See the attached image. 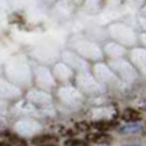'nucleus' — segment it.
Wrapping results in <instances>:
<instances>
[{"label": "nucleus", "instance_id": "nucleus-1", "mask_svg": "<svg viewBox=\"0 0 146 146\" xmlns=\"http://www.w3.org/2000/svg\"><path fill=\"white\" fill-rule=\"evenodd\" d=\"M141 128H142V126L141 124H127V126H123L121 129H119V132L121 133H128V135H131V133H137V132H140L141 131Z\"/></svg>", "mask_w": 146, "mask_h": 146}, {"label": "nucleus", "instance_id": "nucleus-2", "mask_svg": "<svg viewBox=\"0 0 146 146\" xmlns=\"http://www.w3.org/2000/svg\"><path fill=\"white\" fill-rule=\"evenodd\" d=\"M140 118V113L133 109H128L123 113V119L127 122H133V121H139Z\"/></svg>", "mask_w": 146, "mask_h": 146}, {"label": "nucleus", "instance_id": "nucleus-3", "mask_svg": "<svg viewBox=\"0 0 146 146\" xmlns=\"http://www.w3.org/2000/svg\"><path fill=\"white\" fill-rule=\"evenodd\" d=\"M88 139H92V141H95V142H106L110 140V137H109L108 135L99 133V135H90Z\"/></svg>", "mask_w": 146, "mask_h": 146}, {"label": "nucleus", "instance_id": "nucleus-4", "mask_svg": "<svg viewBox=\"0 0 146 146\" xmlns=\"http://www.w3.org/2000/svg\"><path fill=\"white\" fill-rule=\"evenodd\" d=\"M66 146H88L87 142L82 141V140H69V141H66Z\"/></svg>", "mask_w": 146, "mask_h": 146}, {"label": "nucleus", "instance_id": "nucleus-5", "mask_svg": "<svg viewBox=\"0 0 146 146\" xmlns=\"http://www.w3.org/2000/svg\"><path fill=\"white\" fill-rule=\"evenodd\" d=\"M0 146H10V145L7 144V142H0Z\"/></svg>", "mask_w": 146, "mask_h": 146}, {"label": "nucleus", "instance_id": "nucleus-6", "mask_svg": "<svg viewBox=\"0 0 146 146\" xmlns=\"http://www.w3.org/2000/svg\"><path fill=\"white\" fill-rule=\"evenodd\" d=\"M126 146H145V145H126Z\"/></svg>", "mask_w": 146, "mask_h": 146}, {"label": "nucleus", "instance_id": "nucleus-7", "mask_svg": "<svg viewBox=\"0 0 146 146\" xmlns=\"http://www.w3.org/2000/svg\"><path fill=\"white\" fill-rule=\"evenodd\" d=\"M42 146H55V145H42Z\"/></svg>", "mask_w": 146, "mask_h": 146}]
</instances>
